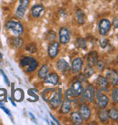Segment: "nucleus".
<instances>
[{"label":"nucleus","mask_w":118,"mask_h":125,"mask_svg":"<svg viewBox=\"0 0 118 125\" xmlns=\"http://www.w3.org/2000/svg\"><path fill=\"white\" fill-rule=\"evenodd\" d=\"M82 93H83L82 83L77 80V81H75L71 85V87L65 91V99L71 101V99H73V98H77V97H79L82 94Z\"/></svg>","instance_id":"f257e3e1"},{"label":"nucleus","mask_w":118,"mask_h":125,"mask_svg":"<svg viewBox=\"0 0 118 125\" xmlns=\"http://www.w3.org/2000/svg\"><path fill=\"white\" fill-rule=\"evenodd\" d=\"M6 28L7 30L14 35V36H20L23 32H24V27L22 24L19 21L16 20H9L6 23Z\"/></svg>","instance_id":"f03ea898"},{"label":"nucleus","mask_w":118,"mask_h":125,"mask_svg":"<svg viewBox=\"0 0 118 125\" xmlns=\"http://www.w3.org/2000/svg\"><path fill=\"white\" fill-rule=\"evenodd\" d=\"M95 94H96V91L93 85H87L86 88L82 93V102L87 101L89 103H94L95 98Z\"/></svg>","instance_id":"7ed1b4c3"},{"label":"nucleus","mask_w":118,"mask_h":125,"mask_svg":"<svg viewBox=\"0 0 118 125\" xmlns=\"http://www.w3.org/2000/svg\"><path fill=\"white\" fill-rule=\"evenodd\" d=\"M95 97H96L97 106L99 107L100 109H105V108H106V106L108 105V103H109V98L106 94H103L101 89H100L99 91H97V93L95 94Z\"/></svg>","instance_id":"20e7f679"},{"label":"nucleus","mask_w":118,"mask_h":125,"mask_svg":"<svg viewBox=\"0 0 118 125\" xmlns=\"http://www.w3.org/2000/svg\"><path fill=\"white\" fill-rule=\"evenodd\" d=\"M110 28H111V22L108 19L104 18L100 20L99 25H98V30L101 35H106L110 31Z\"/></svg>","instance_id":"39448f33"},{"label":"nucleus","mask_w":118,"mask_h":125,"mask_svg":"<svg viewBox=\"0 0 118 125\" xmlns=\"http://www.w3.org/2000/svg\"><path fill=\"white\" fill-rule=\"evenodd\" d=\"M62 100H63L62 90H61V89H58V91L56 92V94H55V95L53 96V98L50 100L49 103L53 109H56V108H58L59 105L62 103Z\"/></svg>","instance_id":"423d86ee"},{"label":"nucleus","mask_w":118,"mask_h":125,"mask_svg":"<svg viewBox=\"0 0 118 125\" xmlns=\"http://www.w3.org/2000/svg\"><path fill=\"white\" fill-rule=\"evenodd\" d=\"M29 6V0H19V5L18 7L16 9V15L18 18H23L27 6Z\"/></svg>","instance_id":"0eeeda50"},{"label":"nucleus","mask_w":118,"mask_h":125,"mask_svg":"<svg viewBox=\"0 0 118 125\" xmlns=\"http://www.w3.org/2000/svg\"><path fill=\"white\" fill-rule=\"evenodd\" d=\"M59 43L63 44H67L70 41V32L66 27H61L59 30Z\"/></svg>","instance_id":"6e6552de"},{"label":"nucleus","mask_w":118,"mask_h":125,"mask_svg":"<svg viewBox=\"0 0 118 125\" xmlns=\"http://www.w3.org/2000/svg\"><path fill=\"white\" fill-rule=\"evenodd\" d=\"M106 77L112 86H115L118 83V73L115 70H108L106 73Z\"/></svg>","instance_id":"1a4fd4ad"},{"label":"nucleus","mask_w":118,"mask_h":125,"mask_svg":"<svg viewBox=\"0 0 118 125\" xmlns=\"http://www.w3.org/2000/svg\"><path fill=\"white\" fill-rule=\"evenodd\" d=\"M58 51H59V43H57L56 41H53L49 44V46H48V55H49L50 58L53 59V58L56 57V55L58 54Z\"/></svg>","instance_id":"9d476101"},{"label":"nucleus","mask_w":118,"mask_h":125,"mask_svg":"<svg viewBox=\"0 0 118 125\" xmlns=\"http://www.w3.org/2000/svg\"><path fill=\"white\" fill-rule=\"evenodd\" d=\"M79 113L81 114L83 120L84 121H88L91 117V110L90 107L87 104H82L79 108Z\"/></svg>","instance_id":"9b49d317"},{"label":"nucleus","mask_w":118,"mask_h":125,"mask_svg":"<svg viewBox=\"0 0 118 125\" xmlns=\"http://www.w3.org/2000/svg\"><path fill=\"white\" fill-rule=\"evenodd\" d=\"M83 67V60L76 57L72 62V72L73 73H79Z\"/></svg>","instance_id":"f8f14e48"},{"label":"nucleus","mask_w":118,"mask_h":125,"mask_svg":"<svg viewBox=\"0 0 118 125\" xmlns=\"http://www.w3.org/2000/svg\"><path fill=\"white\" fill-rule=\"evenodd\" d=\"M56 94V90L54 88H47L46 90H44L42 93V98L44 99L45 102L49 103L50 100L53 98V96Z\"/></svg>","instance_id":"ddd939ff"},{"label":"nucleus","mask_w":118,"mask_h":125,"mask_svg":"<svg viewBox=\"0 0 118 125\" xmlns=\"http://www.w3.org/2000/svg\"><path fill=\"white\" fill-rule=\"evenodd\" d=\"M98 62V53L95 51H92L87 55V64L90 66H94Z\"/></svg>","instance_id":"4468645a"},{"label":"nucleus","mask_w":118,"mask_h":125,"mask_svg":"<svg viewBox=\"0 0 118 125\" xmlns=\"http://www.w3.org/2000/svg\"><path fill=\"white\" fill-rule=\"evenodd\" d=\"M56 67L58 69V71H60L63 73H65L66 72H68L70 70V66H69L68 62H66L65 59H60L56 63Z\"/></svg>","instance_id":"2eb2a0df"},{"label":"nucleus","mask_w":118,"mask_h":125,"mask_svg":"<svg viewBox=\"0 0 118 125\" xmlns=\"http://www.w3.org/2000/svg\"><path fill=\"white\" fill-rule=\"evenodd\" d=\"M59 81V77L58 75L53 73H50V74H47V77L45 78V83H50L52 85H56L58 83Z\"/></svg>","instance_id":"dca6fc26"},{"label":"nucleus","mask_w":118,"mask_h":125,"mask_svg":"<svg viewBox=\"0 0 118 125\" xmlns=\"http://www.w3.org/2000/svg\"><path fill=\"white\" fill-rule=\"evenodd\" d=\"M44 12V6L42 5H35L31 8V15L35 18H38Z\"/></svg>","instance_id":"f3484780"},{"label":"nucleus","mask_w":118,"mask_h":125,"mask_svg":"<svg viewBox=\"0 0 118 125\" xmlns=\"http://www.w3.org/2000/svg\"><path fill=\"white\" fill-rule=\"evenodd\" d=\"M97 83L100 86V89L102 91H108V86H109V82L106 79V77L104 76H99L97 78Z\"/></svg>","instance_id":"a211bd4d"},{"label":"nucleus","mask_w":118,"mask_h":125,"mask_svg":"<svg viewBox=\"0 0 118 125\" xmlns=\"http://www.w3.org/2000/svg\"><path fill=\"white\" fill-rule=\"evenodd\" d=\"M23 43H24L23 39H21L19 36H14V37L11 38L10 45H11L13 48H15V49H19V48L23 45Z\"/></svg>","instance_id":"6ab92c4d"},{"label":"nucleus","mask_w":118,"mask_h":125,"mask_svg":"<svg viewBox=\"0 0 118 125\" xmlns=\"http://www.w3.org/2000/svg\"><path fill=\"white\" fill-rule=\"evenodd\" d=\"M71 119H72V122H74V124H76V125H80L83 123V118H82V116L79 113L77 112H74V113L71 114Z\"/></svg>","instance_id":"aec40b11"},{"label":"nucleus","mask_w":118,"mask_h":125,"mask_svg":"<svg viewBox=\"0 0 118 125\" xmlns=\"http://www.w3.org/2000/svg\"><path fill=\"white\" fill-rule=\"evenodd\" d=\"M72 105H71V101L66 100L65 99L64 102L62 103V106H61V113H64V114H66L68 113L70 111H71Z\"/></svg>","instance_id":"412c9836"},{"label":"nucleus","mask_w":118,"mask_h":125,"mask_svg":"<svg viewBox=\"0 0 118 125\" xmlns=\"http://www.w3.org/2000/svg\"><path fill=\"white\" fill-rule=\"evenodd\" d=\"M75 18L79 25H84L85 23V16L82 10H77L75 12Z\"/></svg>","instance_id":"4be33fe9"},{"label":"nucleus","mask_w":118,"mask_h":125,"mask_svg":"<svg viewBox=\"0 0 118 125\" xmlns=\"http://www.w3.org/2000/svg\"><path fill=\"white\" fill-rule=\"evenodd\" d=\"M98 117H99V119L101 122H106L109 119L108 112L105 109H100L99 113H98Z\"/></svg>","instance_id":"5701e85b"},{"label":"nucleus","mask_w":118,"mask_h":125,"mask_svg":"<svg viewBox=\"0 0 118 125\" xmlns=\"http://www.w3.org/2000/svg\"><path fill=\"white\" fill-rule=\"evenodd\" d=\"M47 74H48V66L44 64V65L41 66L40 70L38 71V76L41 79H45Z\"/></svg>","instance_id":"b1692460"},{"label":"nucleus","mask_w":118,"mask_h":125,"mask_svg":"<svg viewBox=\"0 0 118 125\" xmlns=\"http://www.w3.org/2000/svg\"><path fill=\"white\" fill-rule=\"evenodd\" d=\"M109 118H111L113 121H118V109L113 107L108 111Z\"/></svg>","instance_id":"393cba45"},{"label":"nucleus","mask_w":118,"mask_h":125,"mask_svg":"<svg viewBox=\"0 0 118 125\" xmlns=\"http://www.w3.org/2000/svg\"><path fill=\"white\" fill-rule=\"evenodd\" d=\"M34 60H35V58H33V57L31 56H25L23 57V59L20 61V65L22 66V67H25V66H28L30 63H31Z\"/></svg>","instance_id":"a878e982"},{"label":"nucleus","mask_w":118,"mask_h":125,"mask_svg":"<svg viewBox=\"0 0 118 125\" xmlns=\"http://www.w3.org/2000/svg\"><path fill=\"white\" fill-rule=\"evenodd\" d=\"M14 97L16 102H21L24 99V92L22 91L21 89H16L14 93Z\"/></svg>","instance_id":"bb28decb"},{"label":"nucleus","mask_w":118,"mask_h":125,"mask_svg":"<svg viewBox=\"0 0 118 125\" xmlns=\"http://www.w3.org/2000/svg\"><path fill=\"white\" fill-rule=\"evenodd\" d=\"M94 73V69H93V66H90L87 64L84 70V74L85 75V77H86V78H89V77H91Z\"/></svg>","instance_id":"cd10ccee"},{"label":"nucleus","mask_w":118,"mask_h":125,"mask_svg":"<svg viewBox=\"0 0 118 125\" xmlns=\"http://www.w3.org/2000/svg\"><path fill=\"white\" fill-rule=\"evenodd\" d=\"M37 66H38V62L36 60H34L33 62L29 64V65L27 66V69H26V72L27 73H32V72H34L35 69L37 68Z\"/></svg>","instance_id":"c85d7f7f"},{"label":"nucleus","mask_w":118,"mask_h":125,"mask_svg":"<svg viewBox=\"0 0 118 125\" xmlns=\"http://www.w3.org/2000/svg\"><path fill=\"white\" fill-rule=\"evenodd\" d=\"M76 43H77L78 46L80 47V48H82V49H85V48H86L87 43H86V41L84 40V38H77Z\"/></svg>","instance_id":"c756f323"},{"label":"nucleus","mask_w":118,"mask_h":125,"mask_svg":"<svg viewBox=\"0 0 118 125\" xmlns=\"http://www.w3.org/2000/svg\"><path fill=\"white\" fill-rule=\"evenodd\" d=\"M111 98H112V101L114 103H118V88H115L112 91Z\"/></svg>","instance_id":"7c9ffc66"},{"label":"nucleus","mask_w":118,"mask_h":125,"mask_svg":"<svg viewBox=\"0 0 118 125\" xmlns=\"http://www.w3.org/2000/svg\"><path fill=\"white\" fill-rule=\"evenodd\" d=\"M56 37V33H55L54 31H52V30L47 33V41H49V42H53V41H55Z\"/></svg>","instance_id":"2f4dec72"},{"label":"nucleus","mask_w":118,"mask_h":125,"mask_svg":"<svg viewBox=\"0 0 118 125\" xmlns=\"http://www.w3.org/2000/svg\"><path fill=\"white\" fill-rule=\"evenodd\" d=\"M26 51H28L29 53H35V52H36V46H35L34 44H28L27 46H26Z\"/></svg>","instance_id":"473e14b6"},{"label":"nucleus","mask_w":118,"mask_h":125,"mask_svg":"<svg viewBox=\"0 0 118 125\" xmlns=\"http://www.w3.org/2000/svg\"><path fill=\"white\" fill-rule=\"evenodd\" d=\"M95 65L97 66V69L102 72L103 70L105 69V65H106V64H105V62H103V61H98V62H96V64H95Z\"/></svg>","instance_id":"72a5a7b5"},{"label":"nucleus","mask_w":118,"mask_h":125,"mask_svg":"<svg viewBox=\"0 0 118 125\" xmlns=\"http://www.w3.org/2000/svg\"><path fill=\"white\" fill-rule=\"evenodd\" d=\"M78 81L81 82V83H84V82L86 81V77H85V75L84 73H80V74L78 75Z\"/></svg>","instance_id":"f704fd0d"},{"label":"nucleus","mask_w":118,"mask_h":125,"mask_svg":"<svg viewBox=\"0 0 118 125\" xmlns=\"http://www.w3.org/2000/svg\"><path fill=\"white\" fill-rule=\"evenodd\" d=\"M0 72H1V73H2V75H3L4 80H5V82H6V84H7V85H9V81H8V78H7V76H6V73H4L3 70H1Z\"/></svg>","instance_id":"c9c22d12"},{"label":"nucleus","mask_w":118,"mask_h":125,"mask_svg":"<svg viewBox=\"0 0 118 125\" xmlns=\"http://www.w3.org/2000/svg\"><path fill=\"white\" fill-rule=\"evenodd\" d=\"M0 108H1V109L3 110L4 112H5V113H6V114H7V115L11 117V113H10V111H9L8 109H7V108H6L5 106H0Z\"/></svg>","instance_id":"e433bc0d"},{"label":"nucleus","mask_w":118,"mask_h":125,"mask_svg":"<svg viewBox=\"0 0 118 125\" xmlns=\"http://www.w3.org/2000/svg\"><path fill=\"white\" fill-rule=\"evenodd\" d=\"M114 26H115V28H118V18L115 19V21H114Z\"/></svg>","instance_id":"4c0bfd02"},{"label":"nucleus","mask_w":118,"mask_h":125,"mask_svg":"<svg viewBox=\"0 0 118 125\" xmlns=\"http://www.w3.org/2000/svg\"><path fill=\"white\" fill-rule=\"evenodd\" d=\"M50 117H51V118H52V119H53L54 121H55V122H56V124H60V122H59L58 121H57V120H56V118H55V117H54V115H52V114H51V113H50Z\"/></svg>","instance_id":"58836bf2"},{"label":"nucleus","mask_w":118,"mask_h":125,"mask_svg":"<svg viewBox=\"0 0 118 125\" xmlns=\"http://www.w3.org/2000/svg\"><path fill=\"white\" fill-rule=\"evenodd\" d=\"M106 43H107V40H104L102 42V44H101V46L104 48V47H106Z\"/></svg>","instance_id":"ea45409f"},{"label":"nucleus","mask_w":118,"mask_h":125,"mask_svg":"<svg viewBox=\"0 0 118 125\" xmlns=\"http://www.w3.org/2000/svg\"><path fill=\"white\" fill-rule=\"evenodd\" d=\"M29 115H30V117H31L32 119L34 120V121H35V117H34V115L32 114V113H29Z\"/></svg>","instance_id":"a19ab883"},{"label":"nucleus","mask_w":118,"mask_h":125,"mask_svg":"<svg viewBox=\"0 0 118 125\" xmlns=\"http://www.w3.org/2000/svg\"><path fill=\"white\" fill-rule=\"evenodd\" d=\"M2 58H3V55H2V53L0 52V60H2Z\"/></svg>","instance_id":"79ce46f5"},{"label":"nucleus","mask_w":118,"mask_h":125,"mask_svg":"<svg viewBox=\"0 0 118 125\" xmlns=\"http://www.w3.org/2000/svg\"><path fill=\"white\" fill-rule=\"evenodd\" d=\"M84 1H88V0H84Z\"/></svg>","instance_id":"37998d69"},{"label":"nucleus","mask_w":118,"mask_h":125,"mask_svg":"<svg viewBox=\"0 0 118 125\" xmlns=\"http://www.w3.org/2000/svg\"><path fill=\"white\" fill-rule=\"evenodd\" d=\"M117 61H118V58H117Z\"/></svg>","instance_id":"c03bdc74"},{"label":"nucleus","mask_w":118,"mask_h":125,"mask_svg":"<svg viewBox=\"0 0 118 125\" xmlns=\"http://www.w3.org/2000/svg\"><path fill=\"white\" fill-rule=\"evenodd\" d=\"M117 38H118V35H117Z\"/></svg>","instance_id":"a18cd8bd"}]
</instances>
